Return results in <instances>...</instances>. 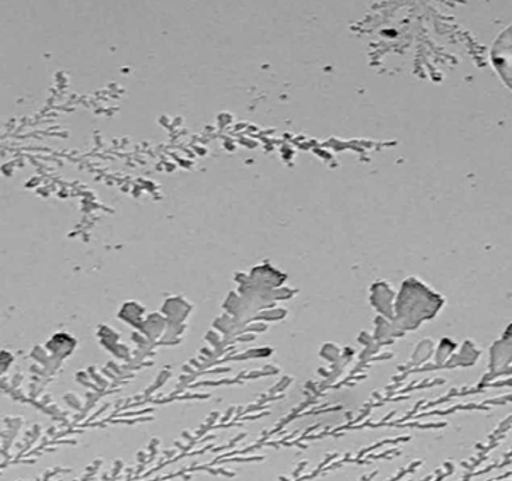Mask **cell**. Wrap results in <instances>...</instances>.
I'll return each mask as SVG.
<instances>
[{"mask_svg": "<svg viewBox=\"0 0 512 481\" xmlns=\"http://www.w3.org/2000/svg\"><path fill=\"white\" fill-rule=\"evenodd\" d=\"M491 62L497 74L512 91V24L494 41Z\"/></svg>", "mask_w": 512, "mask_h": 481, "instance_id": "obj_1", "label": "cell"}]
</instances>
